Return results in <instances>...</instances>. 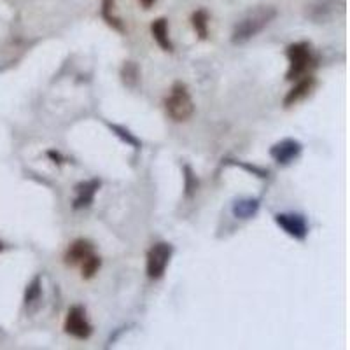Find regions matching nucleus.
I'll use <instances>...</instances> for the list:
<instances>
[{
  "instance_id": "nucleus-1",
  "label": "nucleus",
  "mask_w": 350,
  "mask_h": 350,
  "mask_svg": "<svg viewBox=\"0 0 350 350\" xmlns=\"http://www.w3.org/2000/svg\"><path fill=\"white\" fill-rule=\"evenodd\" d=\"M275 16H277V9L271 5H261V8L252 9L235 25L233 33H231V42L245 44L247 40H251L252 37L262 32L275 20Z\"/></svg>"
},
{
  "instance_id": "nucleus-2",
  "label": "nucleus",
  "mask_w": 350,
  "mask_h": 350,
  "mask_svg": "<svg viewBox=\"0 0 350 350\" xmlns=\"http://www.w3.org/2000/svg\"><path fill=\"white\" fill-rule=\"evenodd\" d=\"M165 107H167V114L177 123H183V121H187L191 118L193 112H195V105H193L191 95L187 92L186 84L175 83L172 86Z\"/></svg>"
},
{
  "instance_id": "nucleus-3",
  "label": "nucleus",
  "mask_w": 350,
  "mask_h": 350,
  "mask_svg": "<svg viewBox=\"0 0 350 350\" xmlns=\"http://www.w3.org/2000/svg\"><path fill=\"white\" fill-rule=\"evenodd\" d=\"M287 58H289V70H287V81H298L303 77L312 65L314 58H312V49L308 42H296L291 44L286 51Z\"/></svg>"
},
{
  "instance_id": "nucleus-4",
  "label": "nucleus",
  "mask_w": 350,
  "mask_h": 350,
  "mask_svg": "<svg viewBox=\"0 0 350 350\" xmlns=\"http://www.w3.org/2000/svg\"><path fill=\"white\" fill-rule=\"evenodd\" d=\"M174 247L167 242H158L148 252V277L151 280L161 279L170 262Z\"/></svg>"
},
{
  "instance_id": "nucleus-5",
  "label": "nucleus",
  "mask_w": 350,
  "mask_h": 350,
  "mask_svg": "<svg viewBox=\"0 0 350 350\" xmlns=\"http://www.w3.org/2000/svg\"><path fill=\"white\" fill-rule=\"evenodd\" d=\"M65 333H68L74 338L79 340H86L92 336L93 327L90 324L86 317V310H84V306L81 305H74L70 306V310H68L67 319H65Z\"/></svg>"
},
{
  "instance_id": "nucleus-6",
  "label": "nucleus",
  "mask_w": 350,
  "mask_h": 350,
  "mask_svg": "<svg viewBox=\"0 0 350 350\" xmlns=\"http://www.w3.org/2000/svg\"><path fill=\"white\" fill-rule=\"evenodd\" d=\"M275 223L279 224L287 235L296 240H305L308 235V223L299 214H277Z\"/></svg>"
},
{
  "instance_id": "nucleus-7",
  "label": "nucleus",
  "mask_w": 350,
  "mask_h": 350,
  "mask_svg": "<svg viewBox=\"0 0 350 350\" xmlns=\"http://www.w3.org/2000/svg\"><path fill=\"white\" fill-rule=\"evenodd\" d=\"M303 151V146L295 139H284L277 142L273 148L270 149V156L279 165H289L295 159L299 158Z\"/></svg>"
},
{
  "instance_id": "nucleus-8",
  "label": "nucleus",
  "mask_w": 350,
  "mask_h": 350,
  "mask_svg": "<svg viewBox=\"0 0 350 350\" xmlns=\"http://www.w3.org/2000/svg\"><path fill=\"white\" fill-rule=\"evenodd\" d=\"M90 254H93V245L88 240H76L68 245L67 252H65V265L68 267H77Z\"/></svg>"
},
{
  "instance_id": "nucleus-9",
  "label": "nucleus",
  "mask_w": 350,
  "mask_h": 350,
  "mask_svg": "<svg viewBox=\"0 0 350 350\" xmlns=\"http://www.w3.org/2000/svg\"><path fill=\"white\" fill-rule=\"evenodd\" d=\"M98 189H100V180H96V179L84 180V183L77 184L76 200H74V208L90 207Z\"/></svg>"
},
{
  "instance_id": "nucleus-10",
  "label": "nucleus",
  "mask_w": 350,
  "mask_h": 350,
  "mask_svg": "<svg viewBox=\"0 0 350 350\" xmlns=\"http://www.w3.org/2000/svg\"><path fill=\"white\" fill-rule=\"evenodd\" d=\"M312 88H314V77L312 76L299 77L298 84H296V86L287 93L286 98H284V105H286V107H291V105L298 104L299 100L308 96V93L312 92Z\"/></svg>"
},
{
  "instance_id": "nucleus-11",
  "label": "nucleus",
  "mask_w": 350,
  "mask_h": 350,
  "mask_svg": "<svg viewBox=\"0 0 350 350\" xmlns=\"http://www.w3.org/2000/svg\"><path fill=\"white\" fill-rule=\"evenodd\" d=\"M151 33L154 37V40L158 42V46L163 51H174V44H172L170 37H168V20L165 18H158L151 23Z\"/></svg>"
},
{
  "instance_id": "nucleus-12",
  "label": "nucleus",
  "mask_w": 350,
  "mask_h": 350,
  "mask_svg": "<svg viewBox=\"0 0 350 350\" xmlns=\"http://www.w3.org/2000/svg\"><path fill=\"white\" fill-rule=\"evenodd\" d=\"M258 211H259V200H252V198L239 200V202L233 205V214H235V217H240V219H251L252 215H256V212Z\"/></svg>"
},
{
  "instance_id": "nucleus-13",
  "label": "nucleus",
  "mask_w": 350,
  "mask_h": 350,
  "mask_svg": "<svg viewBox=\"0 0 350 350\" xmlns=\"http://www.w3.org/2000/svg\"><path fill=\"white\" fill-rule=\"evenodd\" d=\"M102 18L107 21L109 27H112L118 32H124L123 21L114 14V0H104L102 2Z\"/></svg>"
},
{
  "instance_id": "nucleus-14",
  "label": "nucleus",
  "mask_w": 350,
  "mask_h": 350,
  "mask_svg": "<svg viewBox=\"0 0 350 350\" xmlns=\"http://www.w3.org/2000/svg\"><path fill=\"white\" fill-rule=\"evenodd\" d=\"M191 23H193V28H195L196 36H198L200 39H207V37H208V14H207V11L198 9L196 12H193Z\"/></svg>"
},
{
  "instance_id": "nucleus-15",
  "label": "nucleus",
  "mask_w": 350,
  "mask_h": 350,
  "mask_svg": "<svg viewBox=\"0 0 350 350\" xmlns=\"http://www.w3.org/2000/svg\"><path fill=\"white\" fill-rule=\"evenodd\" d=\"M100 265H102V261H100V258L95 252L88 256V258L79 265L81 271H83V279H92V277H95L96 271L100 270Z\"/></svg>"
},
{
  "instance_id": "nucleus-16",
  "label": "nucleus",
  "mask_w": 350,
  "mask_h": 350,
  "mask_svg": "<svg viewBox=\"0 0 350 350\" xmlns=\"http://www.w3.org/2000/svg\"><path fill=\"white\" fill-rule=\"evenodd\" d=\"M121 77H123V83L126 84L128 88H133L137 83H139V77H140L139 67H137L133 62H126V64L123 65V70H121Z\"/></svg>"
},
{
  "instance_id": "nucleus-17",
  "label": "nucleus",
  "mask_w": 350,
  "mask_h": 350,
  "mask_svg": "<svg viewBox=\"0 0 350 350\" xmlns=\"http://www.w3.org/2000/svg\"><path fill=\"white\" fill-rule=\"evenodd\" d=\"M40 291H42L40 289V277H36L27 287V293H25V305H32V303H36L40 296Z\"/></svg>"
},
{
  "instance_id": "nucleus-18",
  "label": "nucleus",
  "mask_w": 350,
  "mask_h": 350,
  "mask_svg": "<svg viewBox=\"0 0 350 350\" xmlns=\"http://www.w3.org/2000/svg\"><path fill=\"white\" fill-rule=\"evenodd\" d=\"M184 180H186V184H184V187H186V196H193L196 193V189H198V179H196V175L193 174L191 167H184Z\"/></svg>"
},
{
  "instance_id": "nucleus-19",
  "label": "nucleus",
  "mask_w": 350,
  "mask_h": 350,
  "mask_svg": "<svg viewBox=\"0 0 350 350\" xmlns=\"http://www.w3.org/2000/svg\"><path fill=\"white\" fill-rule=\"evenodd\" d=\"M109 128H111V130L114 131L116 135L120 137V139H123L126 144H130V146H133V148H135V149L140 148V142H139V140H137L135 137L131 135V133L126 130V128L118 126V124H109Z\"/></svg>"
},
{
  "instance_id": "nucleus-20",
  "label": "nucleus",
  "mask_w": 350,
  "mask_h": 350,
  "mask_svg": "<svg viewBox=\"0 0 350 350\" xmlns=\"http://www.w3.org/2000/svg\"><path fill=\"white\" fill-rule=\"evenodd\" d=\"M321 8H324L323 11H327V5H326V2H321ZM310 11H319V12H321V9H319V8H315V5H312V8H310ZM319 16H321V14H314V16H312V18H314V20H319ZM321 20H324V16H321Z\"/></svg>"
},
{
  "instance_id": "nucleus-21",
  "label": "nucleus",
  "mask_w": 350,
  "mask_h": 350,
  "mask_svg": "<svg viewBox=\"0 0 350 350\" xmlns=\"http://www.w3.org/2000/svg\"><path fill=\"white\" fill-rule=\"evenodd\" d=\"M139 2H140V4H142L144 9H149L152 4H154L156 0H139Z\"/></svg>"
},
{
  "instance_id": "nucleus-22",
  "label": "nucleus",
  "mask_w": 350,
  "mask_h": 350,
  "mask_svg": "<svg viewBox=\"0 0 350 350\" xmlns=\"http://www.w3.org/2000/svg\"><path fill=\"white\" fill-rule=\"evenodd\" d=\"M0 251H2V243H0Z\"/></svg>"
}]
</instances>
